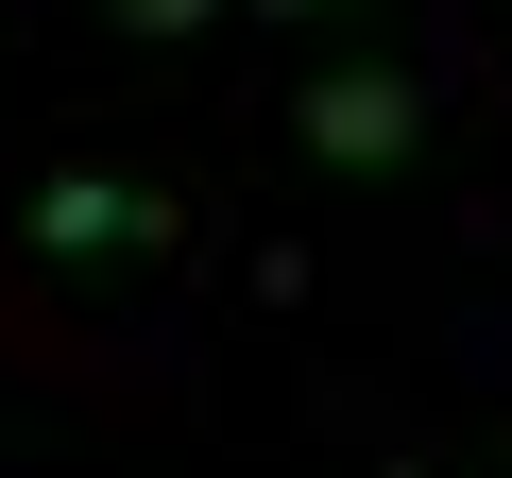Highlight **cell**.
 Here are the masks:
<instances>
[{
	"label": "cell",
	"instance_id": "2",
	"mask_svg": "<svg viewBox=\"0 0 512 478\" xmlns=\"http://www.w3.org/2000/svg\"><path fill=\"white\" fill-rule=\"evenodd\" d=\"M137 239H171L154 188H120V171H52L35 188V257H137Z\"/></svg>",
	"mask_w": 512,
	"mask_h": 478
},
{
	"label": "cell",
	"instance_id": "4",
	"mask_svg": "<svg viewBox=\"0 0 512 478\" xmlns=\"http://www.w3.org/2000/svg\"><path fill=\"white\" fill-rule=\"evenodd\" d=\"M274 18H325V0H274Z\"/></svg>",
	"mask_w": 512,
	"mask_h": 478
},
{
	"label": "cell",
	"instance_id": "3",
	"mask_svg": "<svg viewBox=\"0 0 512 478\" xmlns=\"http://www.w3.org/2000/svg\"><path fill=\"white\" fill-rule=\"evenodd\" d=\"M188 18H222V0H120V35H188Z\"/></svg>",
	"mask_w": 512,
	"mask_h": 478
},
{
	"label": "cell",
	"instance_id": "1",
	"mask_svg": "<svg viewBox=\"0 0 512 478\" xmlns=\"http://www.w3.org/2000/svg\"><path fill=\"white\" fill-rule=\"evenodd\" d=\"M291 120H308V154H325V171H393V154L427 137V86H410V69H308V103H291Z\"/></svg>",
	"mask_w": 512,
	"mask_h": 478
}]
</instances>
